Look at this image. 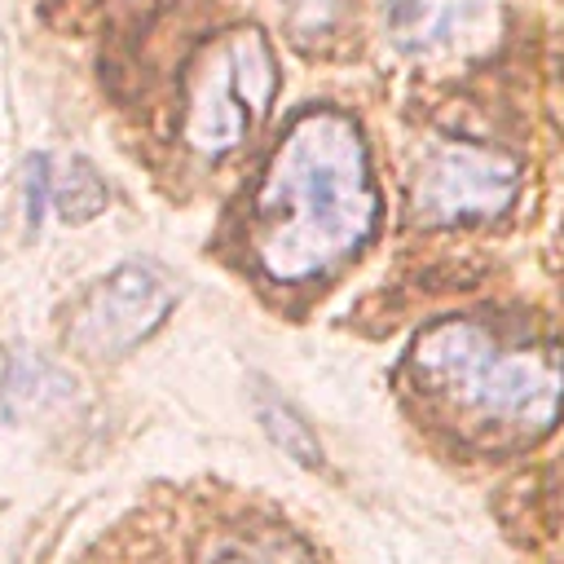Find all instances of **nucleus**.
Listing matches in <instances>:
<instances>
[{"mask_svg": "<svg viewBox=\"0 0 564 564\" xmlns=\"http://www.w3.org/2000/svg\"><path fill=\"white\" fill-rule=\"evenodd\" d=\"M278 93V62L260 26H234L203 48L189 75V101L181 137L189 150L229 154L269 110Z\"/></svg>", "mask_w": 564, "mask_h": 564, "instance_id": "3", "label": "nucleus"}, {"mask_svg": "<svg viewBox=\"0 0 564 564\" xmlns=\"http://www.w3.org/2000/svg\"><path fill=\"white\" fill-rule=\"evenodd\" d=\"M256 419L264 423L269 441H273L286 458H295L300 467H322V441H317L313 427H308L282 397H273L269 388H256Z\"/></svg>", "mask_w": 564, "mask_h": 564, "instance_id": "8", "label": "nucleus"}, {"mask_svg": "<svg viewBox=\"0 0 564 564\" xmlns=\"http://www.w3.org/2000/svg\"><path fill=\"white\" fill-rule=\"evenodd\" d=\"M66 379L48 366V361H31V357H18L4 375V405L13 414H26V410H40L48 401H62L66 397Z\"/></svg>", "mask_w": 564, "mask_h": 564, "instance_id": "9", "label": "nucleus"}, {"mask_svg": "<svg viewBox=\"0 0 564 564\" xmlns=\"http://www.w3.org/2000/svg\"><path fill=\"white\" fill-rule=\"evenodd\" d=\"M256 260L273 282H308L370 242L379 189L352 115L308 106L273 145L256 189Z\"/></svg>", "mask_w": 564, "mask_h": 564, "instance_id": "1", "label": "nucleus"}, {"mask_svg": "<svg viewBox=\"0 0 564 564\" xmlns=\"http://www.w3.org/2000/svg\"><path fill=\"white\" fill-rule=\"evenodd\" d=\"M383 26L410 57L476 53L498 31V0H388Z\"/></svg>", "mask_w": 564, "mask_h": 564, "instance_id": "6", "label": "nucleus"}, {"mask_svg": "<svg viewBox=\"0 0 564 564\" xmlns=\"http://www.w3.org/2000/svg\"><path fill=\"white\" fill-rule=\"evenodd\" d=\"M207 564H313V560L300 542H291L282 533H264V538H247V542L216 551Z\"/></svg>", "mask_w": 564, "mask_h": 564, "instance_id": "10", "label": "nucleus"}, {"mask_svg": "<svg viewBox=\"0 0 564 564\" xmlns=\"http://www.w3.org/2000/svg\"><path fill=\"white\" fill-rule=\"evenodd\" d=\"M520 194V163L480 141H436L414 176V216L458 225L502 216Z\"/></svg>", "mask_w": 564, "mask_h": 564, "instance_id": "4", "label": "nucleus"}, {"mask_svg": "<svg viewBox=\"0 0 564 564\" xmlns=\"http://www.w3.org/2000/svg\"><path fill=\"white\" fill-rule=\"evenodd\" d=\"M410 370L419 388L507 432L538 436L564 410V357L546 344H502L467 317L432 322L414 348Z\"/></svg>", "mask_w": 564, "mask_h": 564, "instance_id": "2", "label": "nucleus"}, {"mask_svg": "<svg viewBox=\"0 0 564 564\" xmlns=\"http://www.w3.org/2000/svg\"><path fill=\"white\" fill-rule=\"evenodd\" d=\"M48 207L66 220V225H84L106 207V185L97 176V167L88 159H66L62 167H53V185H48Z\"/></svg>", "mask_w": 564, "mask_h": 564, "instance_id": "7", "label": "nucleus"}, {"mask_svg": "<svg viewBox=\"0 0 564 564\" xmlns=\"http://www.w3.org/2000/svg\"><path fill=\"white\" fill-rule=\"evenodd\" d=\"M176 291L172 282L141 260H128L119 269H110L75 308L66 339L70 348H79L84 357H119L128 348H137L145 335H154L163 326V317L172 313Z\"/></svg>", "mask_w": 564, "mask_h": 564, "instance_id": "5", "label": "nucleus"}, {"mask_svg": "<svg viewBox=\"0 0 564 564\" xmlns=\"http://www.w3.org/2000/svg\"><path fill=\"white\" fill-rule=\"evenodd\" d=\"M26 176H22V189H26V220L31 225H40L44 220V212H48V185H53V159L48 154H35V159H26V167H22Z\"/></svg>", "mask_w": 564, "mask_h": 564, "instance_id": "11", "label": "nucleus"}]
</instances>
